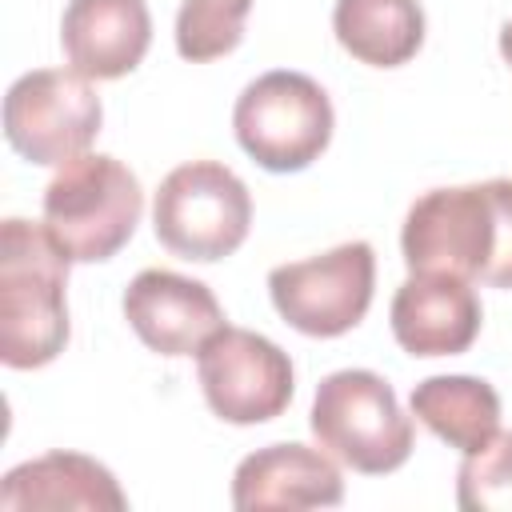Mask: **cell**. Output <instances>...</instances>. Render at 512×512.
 <instances>
[{
	"label": "cell",
	"mask_w": 512,
	"mask_h": 512,
	"mask_svg": "<svg viewBox=\"0 0 512 512\" xmlns=\"http://www.w3.org/2000/svg\"><path fill=\"white\" fill-rule=\"evenodd\" d=\"M0 508H80V512H124L128 496L116 476L84 452H48L8 468L0 484Z\"/></svg>",
	"instance_id": "obj_14"
},
{
	"label": "cell",
	"mask_w": 512,
	"mask_h": 512,
	"mask_svg": "<svg viewBox=\"0 0 512 512\" xmlns=\"http://www.w3.org/2000/svg\"><path fill=\"white\" fill-rule=\"evenodd\" d=\"M68 252L48 224L8 216L0 228V360L44 368L68 344Z\"/></svg>",
	"instance_id": "obj_2"
},
{
	"label": "cell",
	"mask_w": 512,
	"mask_h": 512,
	"mask_svg": "<svg viewBox=\"0 0 512 512\" xmlns=\"http://www.w3.org/2000/svg\"><path fill=\"white\" fill-rule=\"evenodd\" d=\"M144 212L140 180L116 156H76L44 188V224L72 264L112 260Z\"/></svg>",
	"instance_id": "obj_3"
},
{
	"label": "cell",
	"mask_w": 512,
	"mask_h": 512,
	"mask_svg": "<svg viewBox=\"0 0 512 512\" xmlns=\"http://www.w3.org/2000/svg\"><path fill=\"white\" fill-rule=\"evenodd\" d=\"M332 32L360 64L400 68L424 44V8L416 0H336Z\"/></svg>",
	"instance_id": "obj_16"
},
{
	"label": "cell",
	"mask_w": 512,
	"mask_h": 512,
	"mask_svg": "<svg viewBox=\"0 0 512 512\" xmlns=\"http://www.w3.org/2000/svg\"><path fill=\"white\" fill-rule=\"evenodd\" d=\"M412 416L448 448L476 452L500 432V396L480 376H428L412 388Z\"/></svg>",
	"instance_id": "obj_15"
},
{
	"label": "cell",
	"mask_w": 512,
	"mask_h": 512,
	"mask_svg": "<svg viewBox=\"0 0 512 512\" xmlns=\"http://www.w3.org/2000/svg\"><path fill=\"white\" fill-rule=\"evenodd\" d=\"M60 44L68 64L88 80L128 76L148 44L152 16L144 0H68L60 20Z\"/></svg>",
	"instance_id": "obj_12"
},
{
	"label": "cell",
	"mask_w": 512,
	"mask_h": 512,
	"mask_svg": "<svg viewBox=\"0 0 512 512\" xmlns=\"http://www.w3.org/2000/svg\"><path fill=\"white\" fill-rule=\"evenodd\" d=\"M124 320L144 348L160 356H192L224 328V308L208 284L168 268H144L124 288Z\"/></svg>",
	"instance_id": "obj_10"
},
{
	"label": "cell",
	"mask_w": 512,
	"mask_h": 512,
	"mask_svg": "<svg viewBox=\"0 0 512 512\" xmlns=\"http://www.w3.org/2000/svg\"><path fill=\"white\" fill-rule=\"evenodd\" d=\"M408 272H448L492 288H512V180L432 188L400 232Z\"/></svg>",
	"instance_id": "obj_1"
},
{
	"label": "cell",
	"mask_w": 512,
	"mask_h": 512,
	"mask_svg": "<svg viewBox=\"0 0 512 512\" xmlns=\"http://www.w3.org/2000/svg\"><path fill=\"white\" fill-rule=\"evenodd\" d=\"M332 124L328 92L312 76L288 68L256 76L232 108L240 148L268 172H300L320 160L332 140Z\"/></svg>",
	"instance_id": "obj_6"
},
{
	"label": "cell",
	"mask_w": 512,
	"mask_h": 512,
	"mask_svg": "<svg viewBox=\"0 0 512 512\" xmlns=\"http://www.w3.org/2000/svg\"><path fill=\"white\" fill-rule=\"evenodd\" d=\"M376 288V252L368 240L336 244L332 252L276 264L268 272V296L284 324L304 336H344L352 332Z\"/></svg>",
	"instance_id": "obj_8"
},
{
	"label": "cell",
	"mask_w": 512,
	"mask_h": 512,
	"mask_svg": "<svg viewBox=\"0 0 512 512\" xmlns=\"http://www.w3.org/2000/svg\"><path fill=\"white\" fill-rule=\"evenodd\" d=\"M392 336L408 356H456L480 336L484 312L472 280L412 272L392 296Z\"/></svg>",
	"instance_id": "obj_11"
},
{
	"label": "cell",
	"mask_w": 512,
	"mask_h": 512,
	"mask_svg": "<svg viewBox=\"0 0 512 512\" xmlns=\"http://www.w3.org/2000/svg\"><path fill=\"white\" fill-rule=\"evenodd\" d=\"M344 500L340 468L308 444H268L236 464L232 504L240 512L268 508H332Z\"/></svg>",
	"instance_id": "obj_13"
},
{
	"label": "cell",
	"mask_w": 512,
	"mask_h": 512,
	"mask_svg": "<svg viewBox=\"0 0 512 512\" xmlns=\"http://www.w3.org/2000/svg\"><path fill=\"white\" fill-rule=\"evenodd\" d=\"M208 408L228 424H264L292 404L296 372L288 352L248 328L224 324L196 352Z\"/></svg>",
	"instance_id": "obj_9"
},
{
	"label": "cell",
	"mask_w": 512,
	"mask_h": 512,
	"mask_svg": "<svg viewBox=\"0 0 512 512\" xmlns=\"http://www.w3.org/2000/svg\"><path fill=\"white\" fill-rule=\"evenodd\" d=\"M500 56H504V60L512 64V20H508V24L500 28Z\"/></svg>",
	"instance_id": "obj_19"
},
{
	"label": "cell",
	"mask_w": 512,
	"mask_h": 512,
	"mask_svg": "<svg viewBox=\"0 0 512 512\" xmlns=\"http://www.w3.org/2000/svg\"><path fill=\"white\" fill-rule=\"evenodd\" d=\"M252 0H184L176 12V52L192 64L228 56L244 40Z\"/></svg>",
	"instance_id": "obj_17"
},
{
	"label": "cell",
	"mask_w": 512,
	"mask_h": 512,
	"mask_svg": "<svg viewBox=\"0 0 512 512\" xmlns=\"http://www.w3.org/2000/svg\"><path fill=\"white\" fill-rule=\"evenodd\" d=\"M252 224L248 184L216 160H188L172 168L152 204L156 240L180 260H224L232 256Z\"/></svg>",
	"instance_id": "obj_5"
},
{
	"label": "cell",
	"mask_w": 512,
	"mask_h": 512,
	"mask_svg": "<svg viewBox=\"0 0 512 512\" xmlns=\"http://www.w3.org/2000/svg\"><path fill=\"white\" fill-rule=\"evenodd\" d=\"M312 436L340 464L384 476L412 456V416H404L392 384L368 368H340L316 384Z\"/></svg>",
	"instance_id": "obj_4"
},
{
	"label": "cell",
	"mask_w": 512,
	"mask_h": 512,
	"mask_svg": "<svg viewBox=\"0 0 512 512\" xmlns=\"http://www.w3.org/2000/svg\"><path fill=\"white\" fill-rule=\"evenodd\" d=\"M104 120L100 96L76 68L24 72L4 96V136L28 164L64 168L84 156Z\"/></svg>",
	"instance_id": "obj_7"
},
{
	"label": "cell",
	"mask_w": 512,
	"mask_h": 512,
	"mask_svg": "<svg viewBox=\"0 0 512 512\" xmlns=\"http://www.w3.org/2000/svg\"><path fill=\"white\" fill-rule=\"evenodd\" d=\"M456 504L464 512H512V432H496L484 448L464 452Z\"/></svg>",
	"instance_id": "obj_18"
}]
</instances>
